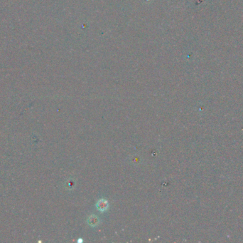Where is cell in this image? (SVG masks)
Wrapping results in <instances>:
<instances>
[{"instance_id": "6da1fadb", "label": "cell", "mask_w": 243, "mask_h": 243, "mask_svg": "<svg viewBox=\"0 0 243 243\" xmlns=\"http://www.w3.org/2000/svg\"><path fill=\"white\" fill-rule=\"evenodd\" d=\"M97 207H98V209L100 211H105L108 208V202H107V200L101 199L97 203Z\"/></svg>"}, {"instance_id": "7a4b0ae2", "label": "cell", "mask_w": 243, "mask_h": 243, "mask_svg": "<svg viewBox=\"0 0 243 243\" xmlns=\"http://www.w3.org/2000/svg\"><path fill=\"white\" fill-rule=\"evenodd\" d=\"M88 222L90 225L95 226V225H97L98 224V222H99V220H98V217H97L96 216H95V215H91V216L88 219Z\"/></svg>"}]
</instances>
